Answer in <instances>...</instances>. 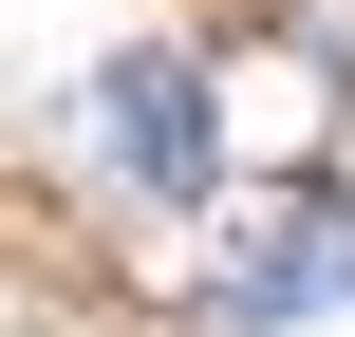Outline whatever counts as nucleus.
I'll return each mask as SVG.
<instances>
[{
    "label": "nucleus",
    "instance_id": "f03ea898",
    "mask_svg": "<svg viewBox=\"0 0 355 337\" xmlns=\"http://www.w3.org/2000/svg\"><path fill=\"white\" fill-rule=\"evenodd\" d=\"M337 300H355V206L337 188H281V206H243L206 244V337H300Z\"/></svg>",
    "mask_w": 355,
    "mask_h": 337
},
{
    "label": "nucleus",
    "instance_id": "f257e3e1",
    "mask_svg": "<svg viewBox=\"0 0 355 337\" xmlns=\"http://www.w3.org/2000/svg\"><path fill=\"white\" fill-rule=\"evenodd\" d=\"M94 169H112L131 206H206V188H225V94H206L187 38L94 56Z\"/></svg>",
    "mask_w": 355,
    "mask_h": 337
},
{
    "label": "nucleus",
    "instance_id": "7ed1b4c3",
    "mask_svg": "<svg viewBox=\"0 0 355 337\" xmlns=\"http://www.w3.org/2000/svg\"><path fill=\"white\" fill-rule=\"evenodd\" d=\"M281 56L300 75H355V0H281Z\"/></svg>",
    "mask_w": 355,
    "mask_h": 337
}]
</instances>
